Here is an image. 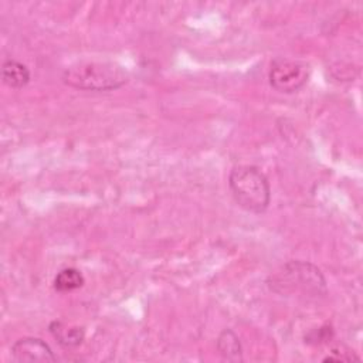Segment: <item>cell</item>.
<instances>
[{
    "label": "cell",
    "mask_w": 363,
    "mask_h": 363,
    "mask_svg": "<svg viewBox=\"0 0 363 363\" xmlns=\"http://www.w3.org/2000/svg\"><path fill=\"white\" fill-rule=\"evenodd\" d=\"M11 356L16 362H54L55 356L51 347L38 337H21L11 346Z\"/></svg>",
    "instance_id": "5b68a950"
},
{
    "label": "cell",
    "mask_w": 363,
    "mask_h": 363,
    "mask_svg": "<svg viewBox=\"0 0 363 363\" xmlns=\"http://www.w3.org/2000/svg\"><path fill=\"white\" fill-rule=\"evenodd\" d=\"M275 285H281L282 292L296 289L313 295L325 292V279L320 271L312 264L302 261H292L286 264L282 272L274 277L272 286Z\"/></svg>",
    "instance_id": "3957f363"
},
{
    "label": "cell",
    "mask_w": 363,
    "mask_h": 363,
    "mask_svg": "<svg viewBox=\"0 0 363 363\" xmlns=\"http://www.w3.org/2000/svg\"><path fill=\"white\" fill-rule=\"evenodd\" d=\"M217 349L223 359L228 362L242 360V347L238 336L231 329H224L217 339Z\"/></svg>",
    "instance_id": "ba28073f"
},
{
    "label": "cell",
    "mask_w": 363,
    "mask_h": 363,
    "mask_svg": "<svg viewBox=\"0 0 363 363\" xmlns=\"http://www.w3.org/2000/svg\"><path fill=\"white\" fill-rule=\"evenodd\" d=\"M50 332L62 347H77L84 340V329L78 326H68L60 320H54L50 325Z\"/></svg>",
    "instance_id": "8992f818"
},
{
    "label": "cell",
    "mask_w": 363,
    "mask_h": 363,
    "mask_svg": "<svg viewBox=\"0 0 363 363\" xmlns=\"http://www.w3.org/2000/svg\"><path fill=\"white\" fill-rule=\"evenodd\" d=\"M1 79L7 86L18 89L28 84L30 71L24 64L16 60H7L1 65Z\"/></svg>",
    "instance_id": "52a82bcc"
},
{
    "label": "cell",
    "mask_w": 363,
    "mask_h": 363,
    "mask_svg": "<svg viewBox=\"0 0 363 363\" xmlns=\"http://www.w3.org/2000/svg\"><path fill=\"white\" fill-rule=\"evenodd\" d=\"M85 279L79 269L64 268L54 278V289L57 292H71L84 285Z\"/></svg>",
    "instance_id": "9c48e42d"
},
{
    "label": "cell",
    "mask_w": 363,
    "mask_h": 363,
    "mask_svg": "<svg viewBox=\"0 0 363 363\" xmlns=\"http://www.w3.org/2000/svg\"><path fill=\"white\" fill-rule=\"evenodd\" d=\"M235 203L245 211L259 214L267 210L271 189L267 176L255 166H235L228 176Z\"/></svg>",
    "instance_id": "7a4b0ae2"
},
{
    "label": "cell",
    "mask_w": 363,
    "mask_h": 363,
    "mask_svg": "<svg viewBox=\"0 0 363 363\" xmlns=\"http://www.w3.org/2000/svg\"><path fill=\"white\" fill-rule=\"evenodd\" d=\"M62 81L75 89L99 92L121 88L129 81V74L116 62L84 61L65 68Z\"/></svg>",
    "instance_id": "6da1fadb"
},
{
    "label": "cell",
    "mask_w": 363,
    "mask_h": 363,
    "mask_svg": "<svg viewBox=\"0 0 363 363\" xmlns=\"http://www.w3.org/2000/svg\"><path fill=\"white\" fill-rule=\"evenodd\" d=\"M311 68L306 62L291 58H277L271 62L269 84L282 94H294L299 91L309 79Z\"/></svg>",
    "instance_id": "277c9868"
}]
</instances>
